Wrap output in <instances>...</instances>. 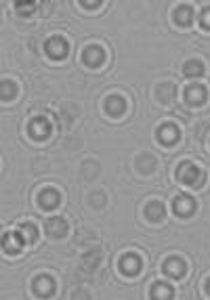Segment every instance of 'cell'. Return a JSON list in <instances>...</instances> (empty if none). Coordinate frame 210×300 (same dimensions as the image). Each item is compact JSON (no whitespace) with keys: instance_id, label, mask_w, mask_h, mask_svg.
<instances>
[{"instance_id":"1","label":"cell","mask_w":210,"mask_h":300,"mask_svg":"<svg viewBox=\"0 0 210 300\" xmlns=\"http://www.w3.org/2000/svg\"><path fill=\"white\" fill-rule=\"evenodd\" d=\"M176 179H179L181 183L189 185V187H202L204 181H206V175H204V170L198 168L196 164H191V162H183L179 168H176Z\"/></svg>"},{"instance_id":"2","label":"cell","mask_w":210,"mask_h":300,"mask_svg":"<svg viewBox=\"0 0 210 300\" xmlns=\"http://www.w3.org/2000/svg\"><path fill=\"white\" fill-rule=\"evenodd\" d=\"M29 135L36 141L48 139V135H51V122H48L46 118H34L29 122Z\"/></svg>"},{"instance_id":"3","label":"cell","mask_w":210,"mask_h":300,"mask_svg":"<svg viewBox=\"0 0 210 300\" xmlns=\"http://www.w3.org/2000/svg\"><path fill=\"white\" fill-rule=\"evenodd\" d=\"M46 55L51 59H63L68 55V42L63 40L61 36H53L51 40L46 42Z\"/></svg>"},{"instance_id":"4","label":"cell","mask_w":210,"mask_h":300,"mask_svg":"<svg viewBox=\"0 0 210 300\" xmlns=\"http://www.w3.org/2000/svg\"><path fill=\"white\" fill-rule=\"evenodd\" d=\"M101 258H103V254H101V250H99V248L88 250V252H84V254H82V260H80V266H82V269H84L86 273H91V271H95L97 266H99Z\"/></svg>"},{"instance_id":"5","label":"cell","mask_w":210,"mask_h":300,"mask_svg":"<svg viewBox=\"0 0 210 300\" xmlns=\"http://www.w3.org/2000/svg\"><path fill=\"white\" fill-rule=\"evenodd\" d=\"M3 248L7 254H19L23 248V238L17 233H5L3 235Z\"/></svg>"},{"instance_id":"6","label":"cell","mask_w":210,"mask_h":300,"mask_svg":"<svg viewBox=\"0 0 210 300\" xmlns=\"http://www.w3.org/2000/svg\"><path fill=\"white\" fill-rule=\"evenodd\" d=\"M82 59H84L86 65L97 68V65H101V63L105 61V53H103L101 46H86L84 53H82Z\"/></svg>"},{"instance_id":"7","label":"cell","mask_w":210,"mask_h":300,"mask_svg":"<svg viewBox=\"0 0 210 300\" xmlns=\"http://www.w3.org/2000/svg\"><path fill=\"white\" fill-rule=\"evenodd\" d=\"M172 208H174V212H176V214H181V216H189L193 210H196V199H191L189 195H179V197H174Z\"/></svg>"},{"instance_id":"8","label":"cell","mask_w":210,"mask_h":300,"mask_svg":"<svg viewBox=\"0 0 210 300\" xmlns=\"http://www.w3.org/2000/svg\"><path fill=\"white\" fill-rule=\"evenodd\" d=\"M185 101L189 105H202L206 101V90L200 84H189L185 88Z\"/></svg>"},{"instance_id":"9","label":"cell","mask_w":210,"mask_h":300,"mask_svg":"<svg viewBox=\"0 0 210 300\" xmlns=\"http://www.w3.org/2000/svg\"><path fill=\"white\" fill-rule=\"evenodd\" d=\"M46 233L51 235V238H63V235L68 233V223L59 216H53L46 220Z\"/></svg>"},{"instance_id":"10","label":"cell","mask_w":210,"mask_h":300,"mask_svg":"<svg viewBox=\"0 0 210 300\" xmlns=\"http://www.w3.org/2000/svg\"><path fill=\"white\" fill-rule=\"evenodd\" d=\"M124 109H126V99H122L120 94H111V97L105 99V112L109 116H120L124 114Z\"/></svg>"},{"instance_id":"11","label":"cell","mask_w":210,"mask_h":300,"mask_svg":"<svg viewBox=\"0 0 210 300\" xmlns=\"http://www.w3.org/2000/svg\"><path fill=\"white\" fill-rule=\"evenodd\" d=\"M141 269V260L135 254H126L120 258V271L124 275H137Z\"/></svg>"},{"instance_id":"12","label":"cell","mask_w":210,"mask_h":300,"mask_svg":"<svg viewBox=\"0 0 210 300\" xmlns=\"http://www.w3.org/2000/svg\"><path fill=\"white\" fill-rule=\"evenodd\" d=\"M34 292L38 296H51L55 292V281L51 277H46V275H40L34 279Z\"/></svg>"},{"instance_id":"13","label":"cell","mask_w":210,"mask_h":300,"mask_svg":"<svg viewBox=\"0 0 210 300\" xmlns=\"http://www.w3.org/2000/svg\"><path fill=\"white\" fill-rule=\"evenodd\" d=\"M164 273L166 275H170V277H174V279H179V277H183L185 275V262L181 260V258H168L166 262H164Z\"/></svg>"},{"instance_id":"14","label":"cell","mask_w":210,"mask_h":300,"mask_svg":"<svg viewBox=\"0 0 210 300\" xmlns=\"http://www.w3.org/2000/svg\"><path fill=\"white\" fill-rule=\"evenodd\" d=\"M38 204H40V208L51 210V208H55L59 204V193L55 191V189H46V191H42L38 195Z\"/></svg>"},{"instance_id":"15","label":"cell","mask_w":210,"mask_h":300,"mask_svg":"<svg viewBox=\"0 0 210 300\" xmlns=\"http://www.w3.org/2000/svg\"><path fill=\"white\" fill-rule=\"evenodd\" d=\"M158 139L162 141V143H166V145H172L176 139H179V128L176 126H172V124H164L162 128L158 130Z\"/></svg>"},{"instance_id":"16","label":"cell","mask_w":210,"mask_h":300,"mask_svg":"<svg viewBox=\"0 0 210 300\" xmlns=\"http://www.w3.org/2000/svg\"><path fill=\"white\" fill-rule=\"evenodd\" d=\"M145 216H147L152 223H160L164 218V206L160 202H149L147 208H145Z\"/></svg>"},{"instance_id":"17","label":"cell","mask_w":210,"mask_h":300,"mask_svg":"<svg viewBox=\"0 0 210 300\" xmlns=\"http://www.w3.org/2000/svg\"><path fill=\"white\" fill-rule=\"evenodd\" d=\"M183 72H185V76H189V78H193V76H202L204 74V63L202 61H198V59H189L187 63H185V68H183Z\"/></svg>"},{"instance_id":"18","label":"cell","mask_w":210,"mask_h":300,"mask_svg":"<svg viewBox=\"0 0 210 300\" xmlns=\"http://www.w3.org/2000/svg\"><path fill=\"white\" fill-rule=\"evenodd\" d=\"M191 17H193V11L189 7H179L174 11V21L181 23V25H189L191 23Z\"/></svg>"},{"instance_id":"19","label":"cell","mask_w":210,"mask_h":300,"mask_svg":"<svg viewBox=\"0 0 210 300\" xmlns=\"http://www.w3.org/2000/svg\"><path fill=\"white\" fill-rule=\"evenodd\" d=\"M19 235L23 238V242H36V238H38V229L34 227V225H29V223H23L21 227H19Z\"/></svg>"},{"instance_id":"20","label":"cell","mask_w":210,"mask_h":300,"mask_svg":"<svg viewBox=\"0 0 210 300\" xmlns=\"http://www.w3.org/2000/svg\"><path fill=\"white\" fill-rule=\"evenodd\" d=\"M152 298L168 300V298H172V290L166 286V283H156V286L152 288Z\"/></svg>"},{"instance_id":"21","label":"cell","mask_w":210,"mask_h":300,"mask_svg":"<svg viewBox=\"0 0 210 300\" xmlns=\"http://www.w3.org/2000/svg\"><path fill=\"white\" fill-rule=\"evenodd\" d=\"M158 99L162 101V103H170L172 99H174V86L172 84H160V88H158Z\"/></svg>"},{"instance_id":"22","label":"cell","mask_w":210,"mask_h":300,"mask_svg":"<svg viewBox=\"0 0 210 300\" xmlns=\"http://www.w3.org/2000/svg\"><path fill=\"white\" fill-rule=\"evenodd\" d=\"M15 94H17V86H15V82L3 80V88H0V97H3V101H11Z\"/></svg>"},{"instance_id":"23","label":"cell","mask_w":210,"mask_h":300,"mask_svg":"<svg viewBox=\"0 0 210 300\" xmlns=\"http://www.w3.org/2000/svg\"><path fill=\"white\" fill-rule=\"evenodd\" d=\"M137 168L141 172H152L156 168V160H154L152 155H141L139 160H137Z\"/></svg>"},{"instance_id":"24","label":"cell","mask_w":210,"mask_h":300,"mask_svg":"<svg viewBox=\"0 0 210 300\" xmlns=\"http://www.w3.org/2000/svg\"><path fill=\"white\" fill-rule=\"evenodd\" d=\"M200 23H202L204 27H210V7L202 9V13H200Z\"/></svg>"},{"instance_id":"25","label":"cell","mask_w":210,"mask_h":300,"mask_svg":"<svg viewBox=\"0 0 210 300\" xmlns=\"http://www.w3.org/2000/svg\"><path fill=\"white\" fill-rule=\"evenodd\" d=\"M15 9H17L19 13H25V15H29V13H32V11H34L36 7H34V5H17V7H15Z\"/></svg>"},{"instance_id":"26","label":"cell","mask_w":210,"mask_h":300,"mask_svg":"<svg viewBox=\"0 0 210 300\" xmlns=\"http://www.w3.org/2000/svg\"><path fill=\"white\" fill-rule=\"evenodd\" d=\"M86 9H93V7H99V3H82Z\"/></svg>"},{"instance_id":"27","label":"cell","mask_w":210,"mask_h":300,"mask_svg":"<svg viewBox=\"0 0 210 300\" xmlns=\"http://www.w3.org/2000/svg\"><path fill=\"white\" fill-rule=\"evenodd\" d=\"M206 294L210 296V279H206Z\"/></svg>"}]
</instances>
